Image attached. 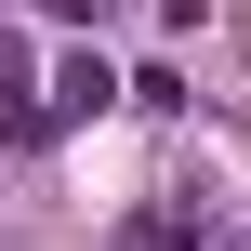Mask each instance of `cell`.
I'll use <instances>...</instances> for the list:
<instances>
[{"mask_svg": "<svg viewBox=\"0 0 251 251\" xmlns=\"http://www.w3.org/2000/svg\"><path fill=\"white\" fill-rule=\"evenodd\" d=\"M40 13H93V0H40Z\"/></svg>", "mask_w": 251, "mask_h": 251, "instance_id": "1", "label": "cell"}]
</instances>
